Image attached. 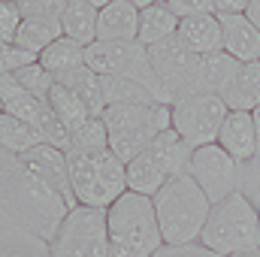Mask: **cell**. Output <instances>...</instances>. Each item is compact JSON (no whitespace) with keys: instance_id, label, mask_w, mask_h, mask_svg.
Instances as JSON below:
<instances>
[{"instance_id":"cell-1","label":"cell","mask_w":260,"mask_h":257,"mask_svg":"<svg viewBox=\"0 0 260 257\" xmlns=\"http://www.w3.org/2000/svg\"><path fill=\"white\" fill-rule=\"evenodd\" d=\"M67 200L43 179H37L21 157L0 151V215L30 230L34 236L52 242L64 224Z\"/></svg>"},{"instance_id":"cell-2","label":"cell","mask_w":260,"mask_h":257,"mask_svg":"<svg viewBox=\"0 0 260 257\" xmlns=\"http://www.w3.org/2000/svg\"><path fill=\"white\" fill-rule=\"evenodd\" d=\"M106 233L112 257H154L164 248L151 197L124 191L106 209Z\"/></svg>"},{"instance_id":"cell-3","label":"cell","mask_w":260,"mask_h":257,"mask_svg":"<svg viewBox=\"0 0 260 257\" xmlns=\"http://www.w3.org/2000/svg\"><path fill=\"white\" fill-rule=\"evenodd\" d=\"M154 215L164 236V245H194L200 242V233L209 221L212 203L197 188L191 176L170 179L160 191L154 194Z\"/></svg>"},{"instance_id":"cell-4","label":"cell","mask_w":260,"mask_h":257,"mask_svg":"<svg viewBox=\"0 0 260 257\" xmlns=\"http://www.w3.org/2000/svg\"><path fill=\"white\" fill-rule=\"evenodd\" d=\"M200 245L218 257H236L260 248V215L251 197L242 191L215 203L200 233Z\"/></svg>"},{"instance_id":"cell-5","label":"cell","mask_w":260,"mask_h":257,"mask_svg":"<svg viewBox=\"0 0 260 257\" xmlns=\"http://www.w3.org/2000/svg\"><path fill=\"white\" fill-rule=\"evenodd\" d=\"M67 164H70V185H73L76 206L109 209L127 191V164L118 160L112 148L67 151Z\"/></svg>"},{"instance_id":"cell-6","label":"cell","mask_w":260,"mask_h":257,"mask_svg":"<svg viewBox=\"0 0 260 257\" xmlns=\"http://www.w3.org/2000/svg\"><path fill=\"white\" fill-rule=\"evenodd\" d=\"M103 124L109 133V148L118 160H136L164 130L173 127V106L148 103V106H106Z\"/></svg>"},{"instance_id":"cell-7","label":"cell","mask_w":260,"mask_h":257,"mask_svg":"<svg viewBox=\"0 0 260 257\" xmlns=\"http://www.w3.org/2000/svg\"><path fill=\"white\" fill-rule=\"evenodd\" d=\"M85 67H91L100 79H130L145 85L157 103H164L160 85L148 61V49L139 43H91L85 49Z\"/></svg>"},{"instance_id":"cell-8","label":"cell","mask_w":260,"mask_h":257,"mask_svg":"<svg viewBox=\"0 0 260 257\" xmlns=\"http://www.w3.org/2000/svg\"><path fill=\"white\" fill-rule=\"evenodd\" d=\"M49 257H112L106 233V209H70L55 239L49 242Z\"/></svg>"},{"instance_id":"cell-9","label":"cell","mask_w":260,"mask_h":257,"mask_svg":"<svg viewBox=\"0 0 260 257\" xmlns=\"http://www.w3.org/2000/svg\"><path fill=\"white\" fill-rule=\"evenodd\" d=\"M230 115V109L224 106L221 97L215 94H191L173 103V130L191 145V148H203V145H215L224 118Z\"/></svg>"},{"instance_id":"cell-10","label":"cell","mask_w":260,"mask_h":257,"mask_svg":"<svg viewBox=\"0 0 260 257\" xmlns=\"http://www.w3.org/2000/svg\"><path fill=\"white\" fill-rule=\"evenodd\" d=\"M148 61L154 70V79L160 85L164 103L173 106L182 97H191V82H194V67H197V55H191L179 37L164 40L157 46L148 49Z\"/></svg>"},{"instance_id":"cell-11","label":"cell","mask_w":260,"mask_h":257,"mask_svg":"<svg viewBox=\"0 0 260 257\" xmlns=\"http://www.w3.org/2000/svg\"><path fill=\"white\" fill-rule=\"evenodd\" d=\"M239 167L218 142L215 145H203L191 154V167L188 176L197 182V188L209 197V203H221L230 194L239 191Z\"/></svg>"},{"instance_id":"cell-12","label":"cell","mask_w":260,"mask_h":257,"mask_svg":"<svg viewBox=\"0 0 260 257\" xmlns=\"http://www.w3.org/2000/svg\"><path fill=\"white\" fill-rule=\"evenodd\" d=\"M21 160H24V167H27L37 179H43L49 188H55V191L61 194L70 209H76V197H73V185H70L67 151L52 148V145H37V148H30L27 154H21Z\"/></svg>"},{"instance_id":"cell-13","label":"cell","mask_w":260,"mask_h":257,"mask_svg":"<svg viewBox=\"0 0 260 257\" xmlns=\"http://www.w3.org/2000/svg\"><path fill=\"white\" fill-rule=\"evenodd\" d=\"M139 34V6L133 0H106L97 18L100 43H136Z\"/></svg>"},{"instance_id":"cell-14","label":"cell","mask_w":260,"mask_h":257,"mask_svg":"<svg viewBox=\"0 0 260 257\" xmlns=\"http://www.w3.org/2000/svg\"><path fill=\"white\" fill-rule=\"evenodd\" d=\"M224 34V52L239 64L260 61V30L248 21V15H215Z\"/></svg>"},{"instance_id":"cell-15","label":"cell","mask_w":260,"mask_h":257,"mask_svg":"<svg viewBox=\"0 0 260 257\" xmlns=\"http://www.w3.org/2000/svg\"><path fill=\"white\" fill-rule=\"evenodd\" d=\"M239 67H242V64H239V61H233L227 52L197 58L191 94H215V97H221V94L230 88V82L236 79Z\"/></svg>"},{"instance_id":"cell-16","label":"cell","mask_w":260,"mask_h":257,"mask_svg":"<svg viewBox=\"0 0 260 257\" xmlns=\"http://www.w3.org/2000/svg\"><path fill=\"white\" fill-rule=\"evenodd\" d=\"M176 37H179V43L191 55H197V58L224 52V34H221V21L215 15H191V18H182Z\"/></svg>"},{"instance_id":"cell-17","label":"cell","mask_w":260,"mask_h":257,"mask_svg":"<svg viewBox=\"0 0 260 257\" xmlns=\"http://www.w3.org/2000/svg\"><path fill=\"white\" fill-rule=\"evenodd\" d=\"M218 145H221L236 164L257 160V136H254L251 112H230V115L224 118V124H221Z\"/></svg>"},{"instance_id":"cell-18","label":"cell","mask_w":260,"mask_h":257,"mask_svg":"<svg viewBox=\"0 0 260 257\" xmlns=\"http://www.w3.org/2000/svg\"><path fill=\"white\" fill-rule=\"evenodd\" d=\"M139 34L136 43L151 49L164 40H173L179 30V18L173 15V9L167 6V0H139Z\"/></svg>"},{"instance_id":"cell-19","label":"cell","mask_w":260,"mask_h":257,"mask_svg":"<svg viewBox=\"0 0 260 257\" xmlns=\"http://www.w3.org/2000/svg\"><path fill=\"white\" fill-rule=\"evenodd\" d=\"M100 6L97 0H64L61 9V34L67 40L79 43L82 49H88L91 43H97V18H100Z\"/></svg>"},{"instance_id":"cell-20","label":"cell","mask_w":260,"mask_h":257,"mask_svg":"<svg viewBox=\"0 0 260 257\" xmlns=\"http://www.w3.org/2000/svg\"><path fill=\"white\" fill-rule=\"evenodd\" d=\"M145 154L164 170V176L167 179H179V176H188V167H191V154H194V148L176 133V130H164L148 148H145Z\"/></svg>"},{"instance_id":"cell-21","label":"cell","mask_w":260,"mask_h":257,"mask_svg":"<svg viewBox=\"0 0 260 257\" xmlns=\"http://www.w3.org/2000/svg\"><path fill=\"white\" fill-rule=\"evenodd\" d=\"M221 100L230 112H254L260 106V61L239 67L236 79L221 94Z\"/></svg>"},{"instance_id":"cell-22","label":"cell","mask_w":260,"mask_h":257,"mask_svg":"<svg viewBox=\"0 0 260 257\" xmlns=\"http://www.w3.org/2000/svg\"><path fill=\"white\" fill-rule=\"evenodd\" d=\"M55 82H61L64 88H70L85 106H88V112L94 115V118H103V112H106V97H103V79L91 70V67H79V70H73V73H67L61 79H55Z\"/></svg>"},{"instance_id":"cell-23","label":"cell","mask_w":260,"mask_h":257,"mask_svg":"<svg viewBox=\"0 0 260 257\" xmlns=\"http://www.w3.org/2000/svg\"><path fill=\"white\" fill-rule=\"evenodd\" d=\"M0 257H49V242L0 215Z\"/></svg>"},{"instance_id":"cell-24","label":"cell","mask_w":260,"mask_h":257,"mask_svg":"<svg viewBox=\"0 0 260 257\" xmlns=\"http://www.w3.org/2000/svg\"><path fill=\"white\" fill-rule=\"evenodd\" d=\"M46 103H49V109L58 115V121H61L70 133H73V130H79L82 124H88V121L94 118V115L88 112V106H85V103H82L70 88H64L61 82H55V88L49 91Z\"/></svg>"},{"instance_id":"cell-25","label":"cell","mask_w":260,"mask_h":257,"mask_svg":"<svg viewBox=\"0 0 260 257\" xmlns=\"http://www.w3.org/2000/svg\"><path fill=\"white\" fill-rule=\"evenodd\" d=\"M37 61H40L43 70H49L55 79H61V76H67V73L85 67V49H82L79 43L67 40V37H58V40H55V43H52Z\"/></svg>"},{"instance_id":"cell-26","label":"cell","mask_w":260,"mask_h":257,"mask_svg":"<svg viewBox=\"0 0 260 257\" xmlns=\"http://www.w3.org/2000/svg\"><path fill=\"white\" fill-rule=\"evenodd\" d=\"M37 145H43V136L30 127L27 121L0 112V151L21 157V154H27V151L37 148Z\"/></svg>"},{"instance_id":"cell-27","label":"cell","mask_w":260,"mask_h":257,"mask_svg":"<svg viewBox=\"0 0 260 257\" xmlns=\"http://www.w3.org/2000/svg\"><path fill=\"white\" fill-rule=\"evenodd\" d=\"M167 182H170V179L164 176V170H160L145 151H142L136 160L127 164V191L142 194V197H151V200H154V194L160 191Z\"/></svg>"},{"instance_id":"cell-28","label":"cell","mask_w":260,"mask_h":257,"mask_svg":"<svg viewBox=\"0 0 260 257\" xmlns=\"http://www.w3.org/2000/svg\"><path fill=\"white\" fill-rule=\"evenodd\" d=\"M103 97H106V106H148V103H157L154 94L145 85L130 82V79H103Z\"/></svg>"},{"instance_id":"cell-29","label":"cell","mask_w":260,"mask_h":257,"mask_svg":"<svg viewBox=\"0 0 260 257\" xmlns=\"http://www.w3.org/2000/svg\"><path fill=\"white\" fill-rule=\"evenodd\" d=\"M58 37H64L61 34V27H52V24H43V21H24L21 18V24H18V30H15V46L18 49H24V52H30V55H43Z\"/></svg>"},{"instance_id":"cell-30","label":"cell","mask_w":260,"mask_h":257,"mask_svg":"<svg viewBox=\"0 0 260 257\" xmlns=\"http://www.w3.org/2000/svg\"><path fill=\"white\" fill-rule=\"evenodd\" d=\"M109 148V133L103 118H91L88 124L70 133V148L67 151H103Z\"/></svg>"},{"instance_id":"cell-31","label":"cell","mask_w":260,"mask_h":257,"mask_svg":"<svg viewBox=\"0 0 260 257\" xmlns=\"http://www.w3.org/2000/svg\"><path fill=\"white\" fill-rule=\"evenodd\" d=\"M24 21H43L52 27H61V9L64 0H15Z\"/></svg>"},{"instance_id":"cell-32","label":"cell","mask_w":260,"mask_h":257,"mask_svg":"<svg viewBox=\"0 0 260 257\" xmlns=\"http://www.w3.org/2000/svg\"><path fill=\"white\" fill-rule=\"evenodd\" d=\"M15 79H18V85L30 94V97H40V100H46L49 97V91L55 88V76L49 73V70H43L40 61L30 67H24V70H18V73H12Z\"/></svg>"},{"instance_id":"cell-33","label":"cell","mask_w":260,"mask_h":257,"mask_svg":"<svg viewBox=\"0 0 260 257\" xmlns=\"http://www.w3.org/2000/svg\"><path fill=\"white\" fill-rule=\"evenodd\" d=\"M30 64H37V55L18 49L15 43H0V76L3 73H18V70H24Z\"/></svg>"},{"instance_id":"cell-34","label":"cell","mask_w":260,"mask_h":257,"mask_svg":"<svg viewBox=\"0 0 260 257\" xmlns=\"http://www.w3.org/2000/svg\"><path fill=\"white\" fill-rule=\"evenodd\" d=\"M21 24V12L15 0H0V43H12Z\"/></svg>"},{"instance_id":"cell-35","label":"cell","mask_w":260,"mask_h":257,"mask_svg":"<svg viewBox=\"0 0 260 257\" xmlns=\"http://www.w3.org/2000/svg\"><path fill=\"white\" fill-rule=\"evenodd\" d=\"M167 6L179 21L191 15H215V0H167Z\"/></svg>"},{"instance_id":"cell-36","label":"cell","mask_w":260,"mask_h":257,"mask_svg":"<svg viewBox=\"0 0 260 257\" xmlns=\"http://www.w3.org/2000/svg\"><path fill=\"white\" fill-rule=\"evenodd\" d=\"M154 257H218V254L203 248L200 242H194V245H164Z\"/></svg>"},{"instance_id":"cell-37","label":"cell","mask_w":260,"mask_h":257,"mask_svg":"<svg viewBox=\"0 0 260 257\" xmlns=\"http://www.w3.org/2000/svg\"><path fill=\"white\" fill-rule=\"evenodd\" d=\"M248 0H215V15H242Z\"/></svg>"},{"instance_id":"cell-38","label":"cell","mask_w":260,"mask_h":257,"mask_svg":"<svg viewBox=\"0 0 260 257\" xmlns=\"http://www.w3.org/2000/svg\"><path fill=\"white\" fill-rule=\"evenodd\" d=\"M245 15H248V21H251V24L260 30V0H248V9H245Z\"/></svg>"},{"instance_id":"cell-39","label":"cell","mask_w":260,"mask_h":257,"mask_svg":"<svg viewBox=\"0 0 260 257\" xmlns=\"http://www.w3.org/2000/svg\"><path fill=\"white\" fill-rule=\"evenodd\" d=\"M251 121H254V136H257V160H260V106L251 112Z\"/></svg>"},{"instance_id":"cell-40","label":"cell","mask_w":260,"mask_h":257,"mask_svg":"<svg viewBox=\"0 0 260 257\" xmlns=\"http://www.w3.org/2000/svg\"><path fill=\"white\" fill-rule=\"evenodd\" d=\"M236 257H260V248H257V251H245V254H236Z\"/></svg>"},{"instance_id":"cell-41","label":"cell","mask_w":260,"mask_h":257,"mask_svg":"<svg viewBox=\"0 0 260 257\" xmlns=\"http://www.w3.org/2000/svg\"><path fill=\"white\" fill-rule=\"evenodd\" d=\"M257 215H260V203H257Z\"/></svg>"},{"instance_id":"cell-42","label":"cell","mask_w":260,"mask_h":257,"mask_svg":"<svg viewBox=\"0 0 260 257\" xmlns=\"http://www.w3.org/2000/svg\"><path fill=\"white\" fill-rule=\"evenodd\" d=\"M0 112H3V103H0Z\"/></svg>"}]
</instances>
